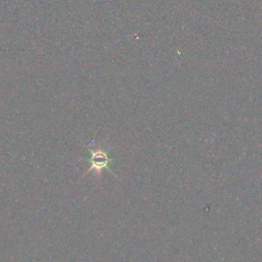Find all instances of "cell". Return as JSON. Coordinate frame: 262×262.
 <instances>
[{"label":"cell","instance_id":"obj_1","mask_svg":"<svg viewBox=\"0 0 262 262\" xmlns=\"http://www.w3.org/2000/svg\"><path fill=\"white\" fill-rule=\"evenodd\" d=\"M87 148L90 152V158H89L90 166H89L88 170L86 171V173L94 171V173L98 177H100V174L103 169L111 170L108 167H110L111 163L113 162V160L108 156V152L105 149H103L102 146L98 145V146L91 147L90 144H88Z\"/></svg>","mask_w":262,"mask_h":262}]
</instances>
